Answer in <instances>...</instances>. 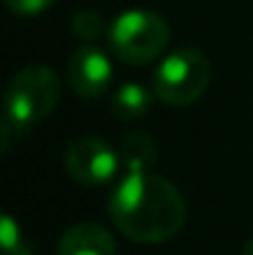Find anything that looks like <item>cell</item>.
Here are the masks:
<instances>
[{"label":"cell","mask_w":253,"mask_h":255,"mask_svg":"<svg viewBox=\"0 0 253 255\" xmlns=\"http://www.w3.org/2000/svg\"><path fill=\"white\" fill-rule=\"evenodd\" d=\"M109 218L114 228L134 243L171 241L186 221V203L179 188L152 173H124L109 196Z\"/></svg>","instance_id":"obj_1"},{"label":"cell","mask_w":253,"mask_h":255,"mask_svg":"<svg viewBox=\"0 0 253 255\" xmlns=\"http://www.w3.org/2000/svg\"><path fill=\"white\" fill-rule=\"evenodd\" d=\"M60 102V80L47 65H30L20 70L5 89L2 99V149L12 134H25L52 114Z\"/></svg>","instance_id":"obj_2"},{"label":"cell","mask_w":253,"mask_h":255,"mask_svg":"<svg viewBox=\"0 0 253 255\" xmlns=\"http://www.w3.org/2000/svg\"><path fill=\"white\" fill-rule=\"evenodd\" d=\"M109 47L127 65H147L164 55L171 40L167 20L152 10H127L109 25Z\"/></svg>","instance_id":"obj_3"},{"label":"cell","mask_w":253,"mask_h":255,"mask_svg":"<svg viewBox=\"0 0 253 255\" xmlns=\"http://www.w3.org/2000/svg\"><path fill=\"white\" fill-rule=\"evenodd\" d=\"M211 82L209 60L191 47L167 55L154 72V94L171 107H189L204 97Z\"/></svg>","instance_id":"obj_4"},{"label":"cell","mask_w":253,"mask_h":255,"mask_svg":"<svg viewBox=\"0 0 253 255\" xmlns=\"http://www.w3.org/2000/svg\"><path fill=\"white\" fill-rule=\"evenodd\" d=\"M122 159L119 151H114L107 141L97 136H82L70 144L65 154L67 173L84 186H102L117 176Z\"/></svg>","instance_id":"obj_5"},{"label":"cell","mask_w":253,"mask_h":255,"mask_svg":"<svg viewBox=\"0 0 253 255\" xmlns=\"http://www.w3.org/2000/svg\"><path fill=\"white\" fill-rule=\"evenodd\" d=\"M67 75H70V85L75 89L77 97L82 99H97L99 94L107 92V87L112 85V62L109 57L94 47V45H82L72 52L70 65H67Z\"/></svg>","instance_id":"obj_6"},{"label":"cell","mask_w":253,"mask_h":255,"mask_svg":"<svg viewBox=\"0 0 253 255\" xmlns=\"http://www.w3.org/2000/svg\"><path fill=\"white\" fill-rule=\"evenodd\" d=\"M57 255H117V243L107 228L97 223H77L62 233Z\"/></svg>","instance_id":"obj_7"},{"label":"cell","mask_w":253,"mask_h":255,"mask_svg":"<svg viewBox=\"0 0 253 255\" xmlns=\"http://www.w3.org/2000/svg\"><path fill=\"white\" fill-rule=\"evenodd\" d=\"M157 141L147 131H129L119 144V159L124 173L134 171H152L157 164Z\"/></svg>","instance_id":"obj_8"},{"label":"cell","mask_w":253,"mask_h":255,"mask_svg":"<svg viewBox=\"0 0 253 255\" xmlns=\"http://www.w3.org/2000/svg\"><path fill=\"white\" fill-rule=\"evenodd\" d=\"M152 109V92L139 82H124L112 94V112L117 119H139Z\"/></svg>","instance_id":"obj_9"},{"label":"cell","mask_w":253,"mask_h":255,"mask_svg":"<svg viewBox=\"0 0 253 255\" xmlns=\"http://www.w3.org/2000/svg\"><path fill=\"white\" fill-rule=\"evenodd\" d=\"M0 241H2V255H32V246L25 241L20 223L5 213L0 226Z\"/></svg>","instance_id":"obj_10"},{"label":"cell","mask_w":253,"mask_h":255,"mask_svg":"<svg viewBox=\"0 0 253 255\" xmlns=\"http://www.w3.org/2000/svg\"><path fill=\"white\" fill-rule=\"evenodd\" d=\"M72 35L77 40L84 42H94L104 35V20L99 12H92V10H82V12H75L72 17Z\"/></svg>","instance_id":"obj_11"},{"label":"cell","mask_w":253,"mask_h":255,"mask_svg":"<svg viewBox=\"0 0 253 255\" xmlns=\"http://www.w3.org/2000/svg\"><path fill=\"white\" fill-rule=\"evenodd\" d=\"M57 0H5L7 10L15 12V15H22V17H32V15H40L45 10H50Z\"/></svg>","instance_id":"obj_12"},{"label":"cell","mask_w":253,"mask_h":255,"mask_svg":"<svg viewBox=\"0 0 253 255\" xmlns=\"http://www.w3.org/2000/svg\"><path fill=\"white\" fill-rule=\"evenodd\" d=\"M244 255H253V236H251V241L244 246Z\"/></svg>","instance_id":"obj_13"}]
</instances>
